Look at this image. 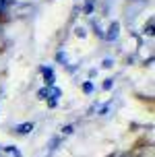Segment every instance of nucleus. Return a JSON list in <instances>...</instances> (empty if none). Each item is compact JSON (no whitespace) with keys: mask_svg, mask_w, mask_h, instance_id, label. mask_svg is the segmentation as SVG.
Here are the masks:
<instances>
[{"mask_svg":"<svg viewBox=\"0 0 155 157\" xmlns=\"http://www.w3.org/2000/svg\"><path fill=\"white\" fill-rule=\"evenodd\" d=\"M39 99H46V95H50V89H48V87H44V89H39Z\"/></svg>","mask_w":155,"mask_h":157,"instance_id":"5","label":"nucleus"},{"mask_svg":"<svg viewBox=\"0 0 155 157\" xmlns=\"http://www.w3.org/2000/svg\"><path fill=\"white\" fill-rule=\"evenodd\" d=\"M4 6H6V0H0V13L4 10Z\"/></svg>","mask_w":155,"mask_h":157,"instance_id":"16","label":"nucleus"},{"mask_svg":"<svg viewBox=\"0 0 155 157\" xmlns=\"http://www.w3.org/2000/svg\"><path fill=\"white\" fill-rule=\"evenodd\" d=\"M83 91H85V93H91L93 91V83H85V85H83Z\"/></svg>","mask_w":155,"mask_h":157,"instance_id":"11","label":"nucleus"},{"mask_svg":"<svg viewBox=\"0 0 155 157\" xmlns=\"http://www.w3.org/2000/svg\"><path fill=\"white\" fill-rule=\"evenodd\" d=\"M41 75H44V78H46V85L48 87H52L54 85V71H52V68H48V66H44V68H41Z\"/></svg>","mask_w":155,"mask_h":157,"instance_id":"3","label":"nucleus"},{"mask_svg":"<svg viewBox=\"0 0 155 157\" xmlns=\"http://www.w3.org/2000/svg\"><path fill=\"white\" fill-rule=\"evenodd\" d=\"M33 130V122H23V124H17L15 126V132L17 134H29Z\"/></svg>","mask_w":155,"mask_h":157,"instance_id":"2","label":"nucleus"},{"mask_svg":"<svg viewBox=\"0 0 155 157\" xmlns=\"http://www.w3.org/2000/svg\"><path fill=\"white\" fill-rule=\"evenodd\" d=\"M112 85H114V78H106V83H103V89H106V91H110V89H112Z\"/></svg>","mask_w":155,"mask_h":157,"instance_id":"6","label":"nucleus"},{"mask_svg":"<svg viewBox=\"0 0 155 157\" xmlns=\"http://www.w3.org/2000/svg\"><path fill=\"white\" fill-rule=\"evenodd\" d=\"M110 105H112V103H106V105L101 108V110H99V116H106V114H108V112H110Z\"/></svg>","mask_w":155,"mask_h":157,"instance_id":"10","label":"nucleus"},{"mask_svg":"<svg viewBox=\"0 0 155 157\" xmlns=\"http://www.w3.org/2000/svg\"><path fill=\"white\" fill-rule=\"evenodd\" d=\"M62 132H64V134H72V132H75V126H72V124L64 126V128H62Z\"/></svg>","mask_w":155,"mask_h":157,"instance_id":"7","label":"nucleus"},{"mask_svg":"<svg viewBox=\"0 0 155 157\" xmlns=\"http://www.w3.org/2000/svg\"><path fill=\"white\" fill-rule=\"evenodd\" d=\"M58 143H60V139H52V143H50V149L54 151L56 147H58Z\"/></svg>","mask_w":155,"mask_h":157,"instance_id":"13","label":"nucleus"},{"mask_svg":"<svg viewBox=\"0 0 155 157\" xmlns=\"http://www.w3.org/2000/svg\"><path fill=\"white\" fill-rule=\"evenodd\" d=\"M0 151H2V149H0Z\"/></svg>","mask_w":155,"mask_h":157,"instance_id":"17","label":"nucleus"},{"mask_svg":"<svg viewBox=\"0 0 155 157\" xmlns=\"http://www.w3.org/2000/svg\"><path fill=\"white\" fill-rule=\"evenodd\" d=\"M77 35H79V37H85V29H83V27H79V29H77Z\"/></svg>","mask_w":155,"mask_h":157,"instance_id":"15","label":"nucleus"},{"mask_svg":"<svg viewBox=\"0 0 155 157\" xmlns=\"http://www.w3.org/2000/svg\"><path fill=\"white\" fill-rule=\"evenodd\" d=\"M145 33H147V35H153V19H151V21H149V25L145 27Z\"/></svg>","mask_w":155,"mask_h":157,"instance_id":"8","label":"nucleus"},{"mask_svg":"<svg viewBox=\"0 0 155 157\" xmlns=\"http://www.w3.org/2000/svg\"><path fill=\"white\" fill-rule=\"evenodd\" d=\"M91 10H93V2L89 0V2L85 4V13H91Z\"/></svg>","mask_w":155,"mask_h":157,"instance_id":"14","label":"nucleus"},{"mask_svg":"<svg viewBox=\"0 0 155 157\" xmlns=\"http://www.w3.org/2000/svg\"><path fill=\"white\" fill-rule=\"evenodd\" d=\"M56 58H58L60 62H66V54H64V52H58V54H56Z\"/></svg>","mask_w":155,"mask_h":157,"instance_id":"12","label":"nucleus"},{"mask_svg":"<svg viewBox=\"0 0 155 157\" xmlns=\"http://www.w3.org/2000/svg\"><path fill=\"white\" fill-rule=\"evenodd\" d=\"M60 95H62V91H60V89H56V87L50 91V97H52V99H50V108H56V99H58Z\"/></svg>","mask_w":155,"mask_h":157,"instance_id":"4","label":"nucleus"},{"mask_svg":"<svg viewBox=\"0 0 155 157\" xmlns=\"http://www.w3.org/2000/svg\"><path fill=\"white\" fill-rule=\"evenodd\" d=\"M118 33H120V23H118V21H114V23L110 25L108 33H106V35H103V37L108 39V41H114V39L118 37Z\"/></svg>","mask_w":155,"mask_h":157,"instance_id":"1","label":"nucleus"},{"mask_svg":"<svg viewBox=\"0 0 155 157\" xmlns=\"http://www.w3.org/2000/svg\"><path fill=\"white\" fill-rule=\"evenodd\" d=\"M112 66H114V60L112 58H106L103 60V68H112Z\"/></svg>","mask_w":155,"mask_h":157,"instance_id":"9","label":"nucleus"}]
</instances>
